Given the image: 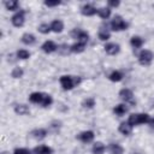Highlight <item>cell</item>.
<instances>
[{"instance_id":"6da1fadb","label":"cell","mask_w":154,"mask_h":154,"mask_svg":"<svg viewBox=\"0 0 154 154\" xmlns=\"http://www.w3.org/2000/svg\"><path fill=\"white\" fill-rule=\"evenodd\" d=\"M59 82L64 90H71L75 85H78L82 82V78L78 76H61Z\"/></svg>"},{"instance_id":"7a4b0ae2","label":"cell","mask_w":154,"mask_h":154,"mask_svg":"<svg viewBox=\"0 0 154 154\" xmlns=\"http://www.w3.org/2000/svg\"><path fill=\"white\" fill-rule=\"evenodd\" d=\"M149 122H150V118H149V114H147V113H134L128 119V123L131 126H135V125H138V124L149 123Z\"/></svg>"},{"instance_id":"3957f363","label":"cell","mask_w":154,"mask_h":154,"mask_svg":"<svg viewBox=\"0 0 154 154\" xmlns=\"http://www.w3.org/2000/svg\"><path fill=\"white\" fill-rule=\"evenodd\" d=\"M154 59V54L152 51L149 49H143L141 51V53L138 54V63L141 65H144V66H148L150 65V63L153 61Z\"/></svg>"},{"instance_id":"277c9868","label":"cell","mask_w":154,"mask_h":154,"mask_svg":"<svg viewBox=\"0 0 154 154\" xmlns=\"http://www.w3.org/2000/svg\"><path fill=\"white\" fill-rule=\"evenodd\" d=\"M111 28L114 31H122V30H126L128 28V23L120 17V16H116L112 22H111Z\"/></svg>"},{"instance_id":"5b68a950","label":"cell","mask_w":154,"mask_h":154,"mask_svg":"<svg viewBox=\"0 0 154 154\" xmlns=\"http://www.w3.org/2000/svg\"><path fill=\"white\" fill-rule=\"evenodd\" d=\"M71 36L73 38H77L78 42H82V43H85V45H87L88 38H89L88 32L87 31H83L82 29H78V28H76V29H73L71 31Z\"/></svg>"},{"instance_id":"8992f818","label":"cell","mask_w":154,"mask_h":154,"mask_svg":"<svg viewBox=\"0 0 154 154\" xmlns=\"http://www.w3.org/2000/svg\"><path fill=\"white\" fill-rule=\"evenodd\" d=\"M11 22H12V24H13L14 26H17V28L22 26V25L24 24V22H25V12H24V11H18L17 13H14V14L12 16Z\"/></svg>"},{"instance_id":"52a82bcc","label":"cell","mask_w":154,"mask_h":154,"mask_svg":"<svg viewBox=\"0 0 154 154\" xmlns=\"http://www.w3.org/2000/svg\"><path fill=\"white\" fill-rule=\"evenodd\" d=\"M119 96L122 100H124L125 102H129V103H135V100H134V94L130 89L128 88H124L119 91Z\"/></svg>"},{"instance_id":"ba28073f","label":"cell","mask_w":154,"mask_h":154,"mask_svg":"<svg viewBox=\"0 0 154 154\" xmlns=\"http://www.w3.org/2000/svg\"><path fill=\"white\" fill-rule=\"evenodd\" d=\"M81 12H82L83 16H88V17H89V16H94L95 13H97V10H96L93 5H90V4H85V5L82 6Z\"/></svg>"},{"instance_id":"9c48e42d","label":"cell","mask_w":154,"mask_h":154,"mask_svg":"<svg viewBox=\"0 0 154 154\" xmlns=\"http://www.w3.org/2000/svg\"><path fill=\"white\" fill-rule=\"evenodd\" d=\"M105 51L109 55H116L119 53L120 47L118 43H107V45H105Z\"/></svg>"},{"instance_id":"30bf717a","label":"cell","mask_w":154,"mask_h":154,"mask_svg":"<svg viewBox=\"0 0 154 154\" xmlns=\"http://www.w3.org/2000/svg\"><path fill=\"white\" fill-rule=\"evenodd\" d=\"M94 132L93 131H83V132H81L79 135H78V138L83 142V143H89V142H91L93 140H94Z\"/></svg>"},{"instance_id":"8fae6325","label":"cell","mask_w":154,"mask_h":154,"mask_svg":"<svg viewBox=\"0 0 154 154\" xmlns=\"http://www.w3.org/2000/svg\"><path fill=\"white\" fill-rule=\"evenodd\" d=\"M34 154H53V149L48 146H37L32 150Z\"/></svg>"},{"instance_id":"7c38bea8","label":"cell","mask_w":154,"mask_h":154,"mask_svg":"<svg viewBox=\"0 0 154 154\" xmlns=\"http://www.w3.org/2000/svg\"><path fill=\"white\" fill-rule=\"evenodd\" d=\"M41 48H42V51L45 52V53H52V52H54V51H57V45L53 42V41H46L42 46H41Z\"/></svg>"},{"instance_id":"4fadbf2b","label":"cell","mask_w":154,"mask_h":154,"mask_svg":"<svg viewBox=\"0 0 154 154\" xmlns=\"http://www.w3.org/2000/svg\"><path fill=\"white\" fill-rule=\"evenodd\" d=\"M51 29H52L54 32H61L63 29H64V23H63L60 19H54V20L51 23Z\"/></svg>"},{"instance_id":"5bb4252c","label":"cell","mask_w":154,"mask_h":154,"mask_svg":"<svg viewBox=\"0 0 154 154\" xmlns=\"http://www.w3.org/2000/svg\"><path fill=\"white\" fill-rule=\"evenodd\" d=\"M42 97H43V93L35 91V93H31V94H30V96H29V101L32 102V103H40V105H41Z\"/></svg>"},{"instance_id":"9a60e30c","label":"cell","mask_w":154,"mask_h":154,"mask_svg":"<svg viewBox=\"0 0 154 154\" xmlns=\"http://www.w3.org/2000/svg\"><path fill=\"white\" fill-rule=\"evenodd\" d=\"M14 112L19 116H24V114H28L30 112L29 107L26 105H23V103H19V105H16L14 106Z\"/></svg>"},{"instance_id":"2e32d148","label":"cell","mask_w":154,"mask_h":154,"mask_svg":"<svg viewBox=\"0 0 154 154\" xmlns=\"http://www.w3.org/2000/svg\"><path fill=\"white\" fill-rule=\"evenodd\" d=\"M119 131L123 134V135H125V136H129L130 134H131V131H132V126L126 122H124V123H120V125H119Z\"/></svg>"},{"instance_id":"e0dca14e","label":"cell","mask_w":154,"mask_h":154,"mask_svg":"<svg viewBox=\"0 0 154 154\" xmlns=\"http://www.w3.org/2000/svg\"><path fill=\"white\" fill-rule=\"evenodd\" d=\"M105 149H106V147L102 142H95L91 148V152H93V154H103Z\"/></svg>"},{"instance_id":"ac0fdd59","label":"cell","mask_w":154,"mask_h":154,"mask_svg":"<svg viewBox=\"0 0 154 154\" xmlns=\"http://www.w3.org/2000/svg\"><path fill=\"white\" fill-rule=\"evenodd\" d=\"M35 41H36V37L30 32H25L22 36V42L25 43V45H32Z\"/></svg>"},{"instance_id":"d6986e66","label":"cell","mask_w":154,"mask_h":154,"mask_svg":"<svg viewBox=\"0 0 154 154\" xmlns=\"http://www.w3.org/2000/svg\"><path fill=\"white\" fill-rule=\"evenodd\" d=\"M4 5H5L6 8L10 10V11H16V10H18V7H19V2L16 1V0H6V1H4Z\"/></svg>"},{"instance_id":"ffe728a7","label":"cell","mask_w":154,"mask_h":154,"mask_svg":"<svg viewBox=\"0 0 154 154\" xmlns=\"http://www.w3.org/2000/svg\"><path fill=\"white\" fill-rule=\"evenodd\" d=\"M108 149H109L111 154H123V152H124L123 147L120 144H118V143H111Z\"/></svg>"},{"instance_id":"44dd1931","label":"cell","mask_w":154,"mask_h":154,"mask_svg":"<svg viewBox=\"0 0 154 154\" xmlns=\"http://www.w3.org/2000/svg\"><path fill=\"white\" fill-rule=\"evenodd\" d=\"M84 48H85V43H82V42H78L77 41L76 43H73L70 47V51L73 52V53H81V52L84 51Z\"/></svg>"},{"instance_id":"7402d4cb","label":"cell","mask_w":154,"mask_h":154,"mask_svg":"<svg viewBox=\"0 0 154 154\" xmlns=\"http://www.w3.org/2000/svg\"><path fill=\"white\" fill-rule=\"evenodd\" d=\"M97 14L101 17V18H103V19H107L109 16H111V8L107 6V7H100L99 10H97Z\"/></svg>"},{"instance_id":"603a6c76","label":"cell","mask_w":154,"mask_h":154,"mask_svg":"<svg viewBox=\"0 0 154 154\" xmlns=\"http://www.w3.org/2000/svg\"><path fill=\"white\" fill-rule=\"evenodd\" d=\"M130 43H131V46H132L134 48H140V47H142V45H143V40H142V37H140V36H132L131 40H130Z\"/></svg>"},{"instance_id":"cb8c5ba5","label":"cell","mask_w":154,"mask_h":154,"mask_svg":"<svg viewBox=\"0 0 154 154\" xmlns=\"http://www.w3.org/2000/svg\"><path fill=\"white\" fill-rule=\"evenodd\" d=\"M113 112L117 114V116H123L128 112V107L124 105V103H120V105H117L114 108H113Z\"/></svg>"},{"instance_id":"d4e9b609","label":"cell","mask_w":154,"mask_h":154,"mask_svg":"<svg viewBox=\"0 0 154 154\" xmlns=\"http://www.w3.org/2000/svg\"><path fill=\"white\" fill-rule=\"evenodd\" d=\"M31 135H32L35 138L41 140V138H45V137H46L47 131H46L45 129H35V130L31 131Z\"/></svg>"},{"instance_id":"484cf974","label":"cell","mask_w":154,"mask_h":154,"mask_svg":"<svg viewBox=\"0 0 154 154\" xmlns=\"http://www.w3.org/2000/svg\"><path fill=\"white\" fill-rule=\"evenodd\" d=\"M109 36H111V34H109V31L107 29L100 28V30H99V38L101 41H107L109 38Z\"/></svg>"},{"instance_id":"4316f807","label":"cell","mask_w":154,"mask_h":154,"mask_svg":"<svg viewBox=\"0 0 154 154\" xmlns=\"http://www.w3.org/2000/svg\"><path fill=\"white\" fill-rule=\"evenodd\" d=\"M52 102H53L52 96H51L49 94H45V93H43V97H42V101H41L42 107H48V106L52 105Z\"/></svg>"},{"instance_id":"83f0119b","label":"cell","mask_w":154,"mask_h":154,"mask_svg":"<svg viewBox=\"0 0 154 154\" xmlns=\"http://www.w3.org/2000/svg\"><path fill=\"white\" fill-rule=\"evenodd\" d=\"M108 78H109L112 82H119V81H122V78H123V73H122L120 71H113V72L108 76Z\"/></svg>"},{"instance_id":"f1b7e54d","label":"cell","mask_w":154,"mask_h":154,"mask_svg":"<svg viewBox=\"0 0 154 154\" xmlns=\"http://www.w3.org/2000/svg\"><path fill=\"white\" fill-rule=\"evenodd\" d=\"M82 106L84 108H93L95 106V100L93 97H87L83 102H82Z\"/></svg>"},{"instance_id":"f546056e","label":"cell","mask_w":154,"mask_h":154,"mask_svg":"<svg viewBox=\"0 0 154 154\" xmlns=\"http://www.w3.org/2000/svg\"><path fill=\"white\" fill-rule=\"evenodd\" d=\"M23 69L22 67H14L13 70H12V72H11V76L13 77V78H20L22 76H23Z\"/></svg>"},{"instance_id":"4dcf8cb0","label":"cell","mask_w":154,"mask_h":154,"mask_svg":"<svg viewBox=\"0 0 154 154\" xmlns=\"http://www.w3.org/2000/svg\"><path fill=\"white\" fill-rule=\"evenodd\" d=\"M17 57L19 58V59H28L29 57H30V53H29V51H26V49H19L18 52H17Z\"/></svg>"},{"instance_id":"1f68e13d","label":"cell","mask_w":154,"mask_h":154,"mask_svg":"<svg viewBox=\"0 0 154 154\" xmlns=\"http://www.w3.org/2000/svg\"><path fill=\"white\" fill-rule=\"evenodd\" d=\"M51 30H52V29H51V25H48V24H46V23H42L41 25H38V31H40L41 34H48Z\"/></svg>"},{"instance_id":"d6a6232c","label":"cell","mask_w":154,"mask_h":154,"mask_svg":"<svg viewBox=\"0 0 154 154\" xmlns=\"http://www.w3.org/2000/svg\"><path fill=\"white\" fill-rule=\"evenodd\" d=\"M13 154H30V150L26 149V148H17Z\"/></svg>"},{"instance_id":"836d02e7","label":"cell","mask_w":154,"mask_h":154,"mask_svg":"<svg viewBox=\"0 0 154 154\" xmlns=\"http://www.w3.org/2000/svg\"><path fill=\"white\" fill-rule=\"evenodd\" d=\"M60 4V1H45V5L48 7H53V6H58Z\"/></svg>"},{"instance_id":"e575fe53","label":"cell","mask_w":154,"mask_h":154,"mask_svg":"<svg viewBox=\"0 0 154 154\" xmlns=\"http://www.w3.org/2000/svg\"><path fill=\"white\" fill-rule=\"evenodd\" d=\"M119 1H113V0H109L108 1V7L109 6H112V7H117V6H119Z\"/></svg>"},{"instance_id":"d590c367","label":"cell","mask_w":154,"mask_h":154,"mask_svg":"<svg viewBox=\"0 0 154 154\" xmlns=\"http://www.w3.org/2000/svg\"><path fill=\"white\" fill-rule=\"evenodd\" d=\"M149 123H150V124L154 126V119H150V122H149Z\"/></svg>"}]
</instances>
